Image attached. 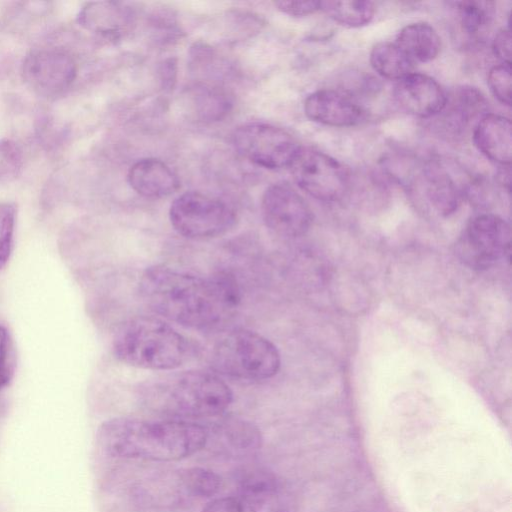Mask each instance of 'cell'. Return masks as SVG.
<instances>
[{
  "label": "cell",
  "instance_id": "f1b7e54d",
  "mask_svg": "<svg viewBox=\"0 0 512 512\" xmlns=\"http://www.w3.org/2000/svg\"><path fill=\"white\" fill-rule=\"evenodd\" d=\"M511 64L502 63L489 70L487 82L493 95L502 104L511 105Z\"/></svg>",
  "mask_w": 512,
  "mask_h": 512
},
{
  "label": "cell",
  "instance_id": "6da1fadb",
  "mask_svg": "<svg viewBox=\"0 0 512 512\" xmlns=\"http://www.w3.org/2000/svg\"><path fill=\"white\" fill-rule=\"evenodd\" d=\"M139 291L153 312L193 329L217 325L241 300L236 279L229 273L202 278L163 265L144 271Z\"/></svg>",
  "mask_w": 512,
  "mask_h": 512
},
{
  "label": "cell",
  "instance_id": "7c38bea8",
  "mask_svg": "<svg viewBox=\"0 0 512 512\" xmlns=\"http://www.w3.org/2000/svg\"><path fill=\"white\" fill-rule=\"evenodd\" d=\"M200 512H290L278 480L268 475L240 484L232 495L214 498Z\"/></svg>",
  "mask_w": 512,
  "mask_h": 512
},
{
  "label": "cell",
  "instance_id": "52a82bcc",
  "mask_svg": "<svg viewBox=\"0 0 512 512\" xmlns=\"http://www.w3.org/2000/svg\"><path fill=\"white\" fill-rule=\"evenodd\" d=\"M511 229L508 222L494 214L474 217L456 243L458 258L471 269L485 270L508 258Z\"/></svg>",
  "mask_w": 512,
  "mask_h": 512
},
{
  "label": "cell",
  "instance_id": "cb8c5ba5",
  "mask_svg": "<svg viewBox=\"0 0 512 512\" xmlns=\"http://www.w3.org/2000/svg\"><path fill=\"white\" fill-rule=\"evenodd\" d=\"M181 475L189 497L212 498L221 489V477L210 469L189 467L181 469Z\"/></svg>",
  "mask_w": 512,
  "mask_h": 512
},
{
  "label": "cell",
  "instance_id": "5bb4252c",
  "mask_svg": "<svg viewBox=\"0 0 512 512\" xmlns=\"http://www.w3.org/2000/svg\"><path fill=\"white\" fill-rule=\"evenodd\" d=\"M306 116L317 123L334 127H350L361 123L364 109L340 92L322 89L311 93L304 102Z\"/></svg>",
  "mask_w": 512,
  "mask_h": 512
},
{
  "label": "cell",
  "instance_id": "277c9868",
  "mask_svg": "<svg viewBox=\"0 0 512 512\" xmlns=\"http://www.w3.org/2000/svg\"><path fill=\"white\" fill-rule=\"evenodd\" d=\"M113 352L121 362L140 369L168 371L189 357L187 339L164 320L136 316L126 320L113 337Z\"/></svg>",
  "mask_w": 512,
  "mask_h": 512
},
{
  "label": "cell",
  "instance_id": "8992f818",
  "mask_svg": "<svg viewBox=\"0 0 512 512\" xmlns=\"http://www.w3.org/2000/svg\"><path fill=\"white\" fill-rule=\"evenodd\" d=\"M169 218L180 235L196 240L223 235L236 220L228 204L196 191L178 196L170 206Z\"/></svg>",
  "mask_w": 512,
  "mask_h": 512
},
{
  "label": "cell",
  "instance_id": "9a60e30c",
  "mask_svg": "<svg viewBox=\"0 0 512 512\" xmlns=\"http://www.w3.org/2000/svg\"><path fill=\"white\" fill-rule=\"evenodd\" d=\"M473 142L491 161L509 166L512 157V124L510 119L487 113L475 125Z\"/></svg>",
  "mask_w": 512,
  "mask_h": 512
},
{
  "label": "cell",
  "instance_id": "8fae6325",
  "mask_svg": "<svg viewBox=\"0 0 512 512\" xmlns=\"http://www.w3.org/2000/svg\"><path fill=\"white\" fill-rule=\"evenodd\" d=\"M266 226L283 237H299L312 223V212L302 196L286 183L269 186L261 200Z\"/></svg>",
  "mask_w": 512,
  "mask_h": 512
},
{
  "label": "cell",
  "instance_id": "5b68a950",
  "mask_svg": "<svg viewBox=\"0 0 512 512\" xmlns=\"http://www.w3.org/2000/svg\"><path fill=\"white\" fill-rule=\"evenodd\" d=\"M211 360L220 373L249 381L270 379L281 365L277 347L248 329H235L223 335L212 348Z\"/></svg>",
  "mask_w": 512,
  "mask_h": 512
},
{
  "label": "cell",
  "instance_id": "ac0fdd59",
  "mask_svg": "<svg viewBox=\"0 0 512 512\" xmlns=\"http://www.w3.org/2000/svg\"><path fill=\"white\" fill-rule=\"evenodd\" d=\"M207 433L217 444L236 456L256 453L263 441L261 431L255 424L238 417L220 419L212 430L207 429Z\"/></svg>",
  "mask_w": 512,
  "mask_h": 512
},
{
  "label": "cell",
  "instance_id": "1f68e13d",
  "mask_svg": "<svg viewBox=\"0 0 512 512\" xmlns=\"http://www.w3.org/2000/svg\"><path fill=\"white\" fill-rule=\"evenodd\" d=\"M492 49L497 58L503 63L511 64V33L510 29H501L495 35Z\"/></svg>",
  "mask_w": 512,
  "mask_h": 512
},
{
  "label": "cell",
  "instance_id": "4fadbf2b",
  "mask_svg": "<svg viewBox=\"0 0 512 512\" xmlns=\"http://www.w3.org/2000/svg\"><path fill=\"white\" fill-rule=\"evenodd\" d=\"M393 97L401 110L419 118L435 117L447 101L446 92L434 78L416 72L398 80Z\"/></svg>",
  "mask_w": 512,
  "mask_h": 512
},
{
  "label": "cell",
  "instance_id": "d6986e66",
  "mask_svg": "<svg viewBox=\"0 0 512 512\" xmlns=\"http://www.w3.org/2000/svg\"><path fill=\"white\" fill-rule=\"evenodd\" d=\"M132 12L116 2L87 4L78 15V22L87 30L104 36L119 35L131 22Z\"/></svg>",
  "mask_w": 512,
  "mask_h": 512
},
{
  "label": "cell",
  "instance_id": "484cf974",
  "mask_svg": "<svg viewBox=\"0 0 512 512\" xmlns=\"http://www.w3.org/2000/svg\"><path fill=\"white\" fill-rule=\"evenodd\" d=\"M196 109L202 120H219L230 108V101L221 90L210 87L196 89Z\"/></svg>",
  "mask_w": 512,
  "mask_h": 512
},
{
  "label": "cell",
  "instance_id": "ba28073f",
  "mask_svg": "<svg viewBox=\"0 0 512 512\" xmlns=\"http://www.w3.org/2000/svg\"><path fill=\"white\" fill-rule=\"evenodd\" d=\"M289 167L298 186L318 200L337 201L348 190L344 167L321 151L300 147Z\"/></svg>",
  "mask_w": 512,
  "mask_h": 512
},
{
  "label": "cell",
  "instance_id": "603a6c76",
  "mask_svg": "<svg viewBox=\"0 0 512 512\" xmlns=\"http://www.w3.org/2000/svg\"><path fill=\"white\" fill-rule=\"evenodd\" d=\"M320 10L347 27H362L371 22L375 5L371 1H321Z\"/></svg>",
  "mask_w": 512,
  "mask_h": 512
},
{
  "label": "cell",
  "instance_id": "7a4b0ae2",
  "mask_svg": "<svg viewBox=\"0 0 512 512\" xmlns=\"http://www.w3.org/2000/svg\"><path fill=\"white\" fill-rule=\"evenodd\" d=\"M207 428L189 420L116 417L104 421L97 444L107 456L152 462L186 459L206 447Z\"/></svg>",
  "mask_w": 512,
  "mask_h": 512
},
{
  "label": "cell",
  "instance_id": "4316f807",
  "mask_svg": "<svg viewBox=\"0 0 512 512\" xmlns=\"http://www.w3.org/2000/svg\"><path fill=\"white\" fill-rule=\"evenodd\" d=\"M23 154L19 145L10 139L0 141V184H10L21 174Z\"/></svg>",
  "mask_w": 512,
  "mask_h": 512
},
{
  "label": "cell",
  "instance_id": "44dd1931",
  "mask_svg": "<svg viewBox=\"0 0 512 512\" xmlns=\"http://www.w3.org/2000/svg\"><path fill=\"white\" fill-rule=\"evenodd\" d=\"M426 195L443 216L452 214L460 204V192L454 181L438 164H430L425 171Z\"/></svg>",
  "mask_w": 512,
  "mask_h": 512
},
{
  "label": "cell",
  "instance_id": "9c48e42d",
  "mask_svg": "<svg viewBox=\"0 0 512 512\" xmlns=\"http://www.w3.org/2000/svg\"><path fill=\"white\" fill-rule=\"evenodd\" d=\"M232 138L239 154L268 169L289 167L301 147L287 131L264 123L242 125Z\"/></svg>",
  "mask_w": 512,
  "mask_h": 512
},
{
  "label": "cell",
  "instance_id": "d4e9b609",
  "mask_svg": "<svg viewBox=\"0 0 512 512\" xmlns=\"http://www.w3.org/2000/svg\"><path fill=\"white\" fill-rule=\"evenodd\" d=\"M462 30L469 36L482 33L492 18V3L487 1L455 2Z\"/></svg>",
  "mask_w": 512,
  "mask_h": 512
},
{
  "label": "cell",
  "instance_id": "e0dca14e",
  "mask_svg": "<svg viewBox=\"0 0 512 512\" xmlns=\"http://www.w3.org/2000/svg\"><path fill=\"white\" fill-rule=\"evenodd\" d=\"M128 182L133 190L147 198L169 196L180 185L177 175L158 159H142L133 164Z\"/></svg>",
  "mask_w": 512,
  "mask_h": 512
},
{
  "label": "cell",
  "instance_id": "30bf717a",
  "mask_svg": "<svg viewBox=\"0 0 512 512\" xmlns=\"http://www.w3.org/2000/svg\"><path fill=\"white\" fill-rule=\"evenodd\" d=\"M76 71L75 61L66 51L59 48H41L27 55L22 76L35 94L55 97L72 84Z\"/></svg>",
  "mask_w": 512,
  "mask_h": 512
},
{
  "label": "cell",
  "instance_id": "2e32d148",
  "mask_svg": "<svg viewBox=\"0 0 512 512\" xmlns=\"http://www.w3.org/2000/svg\"><path fill=\"white\" fill-rule=\"evenodd\" d=\"M488 102L478 89L462 86L447 95L446 105L436 116H440L445 132L460 134L473 119L487 114Z\"/></svg>",
  "mask_w": 512,
  "mask_h": 512
},
{
  "label": "cell",
  "instance_id": "7402d4cb",
  "mask_svg": "<svg viewBox=\"0 0 512 512\" xmlns=\"http://www.w3.org/2000/svg\"><path fill=\"white\" fill-rule=\"evenodd\" d=\"M414 63L395 43H377L370 52L372 68L387 79L400 80L413 73Z\"/></svg>",
  "mask_w": 512,
  "mask_h": 512
},
{
  "label": "cell",
  "instance_id": "f546056e",
  "mask_svg": "<svg viewBox=\"0 0 512 512\" xmlns=\"http://www.w3.org/2000/svg\"><path fill=\"white\" fill-rule=\"evenodd\" d=\"M10 348L9 334L3 326H0V389L9 383L13 374Z\"/></svg>",
  "mask_w": 512,
  "mask_h": 512
},
{
  "label": "cell",
  "instance_id": "4dcf8cb0",
  "mask_svg": "<svg viewBox=\"0 0 512 512\" xmlns=\"http://www.w3.org/2000/svg\"><path fill=\"white\" fill-rule=\"evenodd\" d=\"M277 8L290 16H306L320 10L319 1L287 0L275 2Z\"/></svg>",
  "mask_w": 512,
  "mask_h": 512
},
{
  "label": "cell",
  "instance_id": "3957f363",
  "mask_svg": "<svg viewBox=\"0 0 512 512\" xmlns=\"http://www.w3.org/2000/svg\"><path fill=\"white\" fill-rule=\"evenodd\" d=\"M142 398L144 404L157 413L190 421L220 416L232 403L233 393L218 376L189 370L147 383Z\"/></svg>",
  "mask_w": 512,
  "mask_h": 512
},
{
  "label": "cell",
  "instance_id": "83f0119b",
  "mask_svg": "<svg viewBox=\"0 0 512 512\" xmlns=\"http://www.w3.org/2000/svg\"><path fill=\"white\" fill-rule=\"evenodd\" d=\"M15 222V205L0 202V270L6 266L12 252Z\"/></svg>",
  "mask_w": 512,
  "mask_h": 512
},
{
  "label": "cell",
  "instance_id": "ffe728a7",
  "mask_svg": "<svg viewBox=\"0 0 512 512\" xmlns=\"http://www.w3.org/2000/svg\"><path fill=\"white\" fill-rule=\"evenodd\" d=\"M395 44L414 62H429L438 56L441 39L431 25L417 22L403 27Z\"/></svg>",
  "mask_w": 512,
  "mask_h": 512
}]
</instances>
